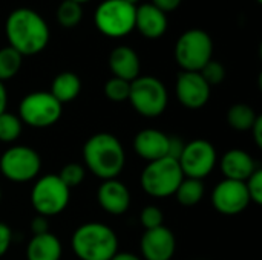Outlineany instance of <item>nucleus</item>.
<instances>
[{"label":"nucleus","mask_w":262,"mask_h":260,"mask_svg":"<svg viewBox=\"0 0 262 260\" xmlns=\"http://www.w3.org/2000/svg\"><path fill=\"white\" fill-rule=\"evenodd\" d=\"M8 43L21 57L41 52L49 43V26L46 20L31 8L14 9L5 23Z\"/></svg>","instance_id":"obj_1"},{"label":"nucleus","mask_w":262,"mask_h":260,"mask_svg":"<svg viewBox=\"0 0 262 260\" xmlns=\"http://www.w3.org/2000/svg\"><path fill=\"white\" fill-rule=\"evenodd\" d=\"M83 161L97 178L117 179L123 172L126 155L120 139L107 132L92 135L83 147Z\"/></svg>","instance_id":"obj_2"},{"label":"nucleus","mask_w":262,"mask_h":260,"mask_svg":"<svg viewBox=\"0 0 262 260\" xmlns=\"http://www.w3.org/2000/svg\"><path fill=\"white\" fill-rule=\"evenodd\" d=\"M71 247L78 259L111 260L118 253V238L111 227L88 222L74 231Z\"/></svg>","instance_id":"obj_3"},{"label":"nucleus","mask_w":262,"mask_h":260,"mask_svg":"<svg viewBox=\"0 0 262 260\" xmlns=\"http://www.w3.org/2000/svg\"><path fill=\"white\" fill-rule=\"evenodd\" d=\"M184 179L178 159L161 158L149 162L140 178L143 190L152 198H167L175 195L178 185Z\"/></svg>","instance_id":"obj_4"},{"label":"nucleus","mask_w":262,"mask_h":260,"mask_svg":"<svg viewBox=\"0 0 262 260\" xmlns=\"http://www.w3.org/2000/svg\"><path fill=\"white\" fill-rule=\"evenodd\" d=\"M213 41L204 29H187L175 43V60L183 70L200 72L212 60Z\"/></svg>","instance_id":"obj_5"},{"label":"nucleus","mask_w":262,"mask_h":260,"mask_svg":"<svg viewBox=\"0 0 262 260\" xmlns=\"http://www.w3.org/2000/svg\"><path fill=\"white\" fill-rule=\"evenodd\" d=\"M127 101H130L137 113L146 118H155L166 110L169 95L161 80L150 75H140L130 83Z\"/></svg>","instance_id":"obj_6"},{"label":"nucleus","mask_w":262,"mask_h":260,"mask_svg":"<svg viewBox=\"0 0 262 260\" xmlns=\"http://www.w3.org/2000/svg\"><path fill=\"white\" fill-rule=\"evenodd\" d=\"M135 9L124 0H104L95 9V26L109 38H123L135 29Z\"/></svg>","instance_id":"obj_7"},{"label":"nucleus","mask_w":262,"mask_h":260,"mask_svg":"<svg viewBox=\"0 0 262 260\" xmlns=\"http://www.w3.org/2000/svg\"><path fill=\"white\" fill-rule=\"evenodd\" d=\"M71 190L61 182L58 175H45L31 190V204L38 216H57L69 204Z\"/></svg>","instance_id":"obj_8"},{"label":"nucleus","mask_w":262,"mask_h":260,"mask_svg":"<svg viewBox=\"0 0 262 260\" xmlns=\"http://www.w3.org/2000/svg\"><path fill=\"white\" fill-rule=\"evenodd\" d=\"M63 104H60L51 92H31L23 97L18 106V118L21 124L34 129H46L54 126L61 116Z\"/></svg>","instance_id":"obj_9"},{"label":"nucleus","mask_w":262,"mask_h":260,"mask_svg":"<svg viewBox=\"0 0 262 260\" xmlns=\"http://www.w3.org/2000/svg\"><path fill=\"white\" fill-rule=\"evenodd\" d=\"M40 155L28 146H12L0 156V173L12 182H28L38 176Z\"/></svg>","instance_id":"obj_10"},{"label":"nucleus","mask_w":262,"mask_h":260,"mask_svg":"<svg viewBox=\"0 0 262 260\" xmlns=\"http://www.w3.org/2000/svg\"><path fill=\"white\" fill-rule=\"evenodd\" d=\"M216 161V150L213 144L206 139H193L189 144H184L183 152L178 158V164L184 178L200 181H203L213 172Z\"/></svg>","instance_id":"obj_11"},{"label":"nucleus","mask_w":262,"mask_h":260,"mask_svg":"<svg viewBox=\"0 0 262 260\" xmlns=\"http://www.w3.org/2000/svg\"><path fill=\"white\" fill-rule=\"evenodd\" d=\"M250 202L252 201L246 182L241 181L223 179L216 184L212 193V204L215 210L226 216H235L243 213Z\"/></svg>","instance_id":"obj_12"},{"label":"nucleus","mask_w":262,"mask_h":260,"mask_svg":"<svg viewBox=\"0 0 262 260\" xmlns=\"http://www.w3.org/2000/svg\"><path fill=\"white\" fill-rule=\"evenodd\" d=\"M210 86L200 72L181 70L177 78L175 92L178 101L187 109H201L210 98Z\"/></svg>","instance_id":"obj_13"},{"label":"nucleus","mask_w":262,"mask_h":260,"mask_svg":"<svg viewBox=\"0 0 262 260\" xmlns=\"http://www.w3.org/2000/svg\"><path fill=\"white\" fill-rule=\"evenodd\" d=\"M140 248L146 260H170L177 250V241L173 233L163 225L154 230H146Z\"/></svg>","instance_id":"obj_14"},{"label":"nucleus","mask_w":262,"mask_h":260,"mask_svg":"<svg viewBox=\"0 0 262 260\" xmlns=\"http://www.w3.org/2000/svg\"><path fill=\"white\" fill-rule=\"evenodd\" d=\"M97 201L106 213L120 216L130 207V192L121 181L107 179L98 187Z\"/></svg>","instance_id":"obj_15"},{"label":"nucleus","mask_w":262,"mask_h":260,"mask_svg":"<svg viewBox=\"0 0 262 260\" xmlns=\"http://www.w3.org/2000/svg\"><path fill=\"white\" fill-rule=\"evenodd\" d=\"M169 144L170 136L157 129H144L134 138L135 153L149 162L169 156Z\"/></svg>","instance_id":"obj_16"},{"label":"nucleus","mask_w":262,"mask_h":260,"mask_svg":"<svg viewBox=\"0 0 262 260\" xmlns=\"http://www.w3.org/2000/svg\"><path fill=\"white\" fill-rule=\"evenodd\" d=\"M167 14L158 9L152 3L137 5L135 9V29L140 31L146 38L155 40L166 34L167 31Z\"/></svg>","instance_id":"obj_17"},{"label":"nucleus","mask_w":262,"mask_h":260,"mask_svg":"<svg viewBox=\"0 0 262 260\" xmlns=\"http://www.w3.org/2000/svg\"><path fill=\"white\" fill-rule=\"evenodd\" d=\"M220 167L224 175V179H233L241 182H246L256 170V164L250 153L241 149H232L226 152V155L220 161Z\"/></svg>","instance_id":"obj_18"},{"label":"nucleus","mask_w":262,"mask_h":260,"mask_svg":"<svg viewBox=\"0 0 262 260\" xmlns=\"http://www.w3.org/2000/svg\"><path fill=\"white\" fill-rule=\"evenodd\" d=\"M109 69L114 77L132 83L140 77V57L129 46H117L109 55Z\"/></svg>","instance_id":"obj_19"},{"label":"nucleus","mask_w":262,"mask_h":260,"mask_svg":"<svg viewBox=\"0 0 262 260\" xmlns=\"http://www.w3.org/2000/svg\"><path fill=\"white\" fill-rule=\"evenodd\" d=\"M61 242L55 234L43 233L34 234L26 247L28 260H60L61 259Z\"/></svg>","instance_id":"obj_20"},{"label":"nucleus","mask_w":262,"mask_h":260,"mask_svg":"<svg viewBox=\"0 0 262 260\" xmlns=\"http://www.w3.org/2000/svg\"><path fill=\"white\" fill-rule=\"evenodd\" d=\"M80 90H81L80 77L74 72L64 70V72H60L52 80L49 92L60 104H64V103L74 101L80 95Z\"/></svg>","instance_id":"obj_21"},{"label":"nucleus","mask_w":262,"mask_h":260,"mask_svg":"<svg viewBox=\"0 0 262 260\" xmlns=\"http://www.w3.org/2000/svg\"><path fill=\"white\" fill-rule=\"evenodd\" d=\"M258 116L259 115H256L253 107L243 104V103L233 104L227 112V121H229L230 127L235 130H239V132L250 130L252 126L255 124V121L258 120Z\"/></svg>","instance_id":"obj_22"},{"label":"nucleus","mask_w":262,"mask_h":260,"mask_svg":"<svg viewBox=\"0 0 262 260\" xmlns=\"http://www.w3.org/2000/svg\"><path fill=\"white\" fill-rule=\"evenodd\" d=\"M175 196H177L178 202L184 207L196 205L204 196V184L200 179L184 178L181 181V184L178 185Z\"/></svg>","instance_id":"obj_23"},{"label":"nucleus","mask_w":262,"mask_h":260,"mask_svg":"<svg viewBox=\"0 0 262 260\" xmlns=\"http://www.w3.org/2000/svg\"><path fill=\"white\" fill-rule=\"evenodd\" d=\"M23 57L12 49L11 46H5L0 49V81L5 83L6 80L14 78L20 67H21Z\"/></svg>","instance_id":"obj_24"},{"label":"nucleus","mask_w":262,"mask_h":260,"mask_svg":"<svg viewBox=\"0 0 262 260\" xmlns=\"http://www.w3.org/2000/svg\"><path fill=\"white\" fill-rule=\"evenodd\" d=\"M83 18V8L72 0H63L57 8V21L63 28H74Z\"/></svg>","instance_id":"obj_25"},{"label":"nucleus","mask_w":262,"mask_h":260,"mask_svg":"<svg viewBox=\"0 0 262 260\" xmlns=\"http://www.w3.org/2000/svg\"><path fill=\"white\" fill-rule=\"evenodd\" d=\"M21 121L17 115L3 112L0 115V143H14L21 133Z\"/></svg>","instance_id":"obj_26"},{"label":"nucleus","mask_w":262,"mask_h":260,"mask_svg":"<svg viewBox=\"0 0 262 260\" xmlns=\"http://www.w3.org/2000/svg\"><path fill=\"white\" fill-rule=\"evenodd\" d=\"M130 83L117 77H112L104 84V95L114 103H124L129 100Z\"/></svg>","instance_id":"obj_27"},{"label":"nucleus","mask_w":262,"mask_h":260,"mask_svg":"<svg viewBox=\"0 0 262 260\" xmlns=\"http://www.w3.org/2000/svg\"><path fill=\"white\" fill-rule=\"evenodd\" d=\"M84 175H86V170L83 166L77 164V162H71V164H66L60 173H58V178L61 179V182L71 190L74 187H78L83 181H84Z\"/></svg>","instance_id":"obj_28"},{"label":"nucleus","mask_w":262,"mask_h":260,"mask_svg":"<svg viewBox=\"0 0 262 260\" xmlns=\"http://www.w3.org/2000/svg\"><path fill=\"white\" fill-rule=\"evenodd\" d=\"M201 77L206 80V83L212 87V86H216V84H221L226 78V67L216 61V60H210L209 63L204 64V67L200 70Z\"/></svg>","instance_id":"obj_29"},{"label":"nucleus","mask_w":262,"mask_h":260,"mask_svg":"<svg viewBox=\"0 0 262 260\" xmlns=\"http://www.w3.org/2000/svg\"><path fill=\"white\" fill-rule=\"evenodd\" d=\"M140 221H141V225L146 230H154V228L163 227L164 216H163V213H161V210L158 207L147 205V207L143 208V211L140 215Z\"/></svg>","instance_id":"obj_30"},{"label":"nucleus","mask_w":262,"mask_h":260,"mask_svg":"<svg viewBox=\"0 0 262 260\" xmlns=\"http://www.w3.org/2000/svg\"><path fill=\"white\" fill-rule=\"evenodd\" d=\"M246 187L250 196V201H253L255 204L261 205L262 204V170L256 169L253 172V175L246 181Z\"/></svg>","instance_id":"obj_31"},{"label":"nucleus","mask_w":262,"mask_h":260,"mask_svg":"<svg viewBox=\"0 0 262 260\" xmlns=\"http://www.w3.org/2000/svg\"><path fill=\"white\" fill-rule=\"evenodd\" d=\"M11 241H12L11 228L8 225H5V224L0 222V257L9 250Z\"/></svg>","instance_id":"obj_32"},{"label":"nucleus","mask_w":262,"mask_h":260,"mask_svg":"<svg viewBox=\"0 0 262 260\" xmlns=\"http://www.w3.org/2000/svg\"><path fill=\"white\" fill-rule=\"evenodd\" d=\"M152 5H155L158 9H161L163 12H172L175 11L180 5H181V0H152L150 2Z\"/></svg>","instance_id":"obj_33"},{"label":"nucleus","mask_w":262,"mask_h":260,"mask_svg":"<svg viewBox=\"0 0 262 260\" xmlns=\"http://www.w3.org/2000/svg\"><path fill=\"white\" fill-rule=\"evenodd\" d=\"M31 230L34 234H43V233H48V221L46 218L43 216H37L34 221H32V225H31Z\"/></svg>","instance_id":"obj_34"},{"label":"nucleus","mask_w":262,"mask_h":260,"mask_svg":"<svg viewBox=\"0 0 262 260\" xmlns=\"http://www.w3.org/2000/svg\"><path fill=\"white\" fill-rule=\"evenodd\" d=\"M250 132L253 133L255 143L258 147H262V116H258V120L255 121V124L252 126Z\"/></svg>","instance_id":"obj_35"},{"label":"nucleus","mask_w":262,"mask_h":260,"mask_svg":"<svg viewBox=\"0 0 262 260\" xmlns=\"http://www.w3.org/2000/svg\"><path fill=\"white\" fill-rule=\"evenodd\" d=\"M6 106H8V92L5 84L0 81V115L6 112Z\"/></svg>","instance_id":"obj_36"},{"label":"nucleus","mask_w":262,"mask_h":260,"mask_svg":"<svg viewBox=\"0 0 262 260\" xmlns=\"http://www.w3.org/2000/svg\"><path fill=\"white\" fill-rule=\"evenodd\" d=\"M111 260H141L138 256L132 253H117Z\"/></svg>","instance_id":"obj_37"},{"label":"nucleus","mask_w":262,"mask_h":260,"mask_svg":"<svg viewBox=\"0 0 262 260\" xmlns=\"http://www.w3.org/2000/svg\"><path fill=\"white\" fill-rule=\"evenodd\" d=\"M124 2H126V3H129V5H134V6H137L140 0H124Z\"/></svg>","instance_id":"obj_38"},{"label":"nucleus","mask_w":262,"mask_h":260,"mask_svg":"<svg viewBox=\"0 0 262 260\" xmlns=\"http://www.w3.org/2000/svg\"><path fill=\"white\" fill-rule=\"evenodd\" d=\"M72 2H77V3H80V5H83V3H86V2H89V0H72Z\"/></svg>","instance_id":"obj_39"},{"label":"nucleus","mask_w":262,"mask_h":260,"mask_svg":"<svg viewBox=\"0 0 262 260\" xmlns=\"http://www.w3.org/2000/svg\"><path fill=\"white\" fill-rule=\"evenodd\" d=\"M0 201H2V190H0Z\"/></svg>","instance_id":"obj_40"},{"label":"nucleus","mask_w":262,"mask_h":260,"mask_svg":"<svg viewBox=\"0 0 262 260\" xmlns=\"http://www.w3.org/2000/svg\"><path fill=\"white\" fill-rule=\"evenodd\" d=\"M261 2H262V0H258V3H261Z\"/></svg>","instance_id":"obj_41"},{"label":"nucleus","mask_w":262,"mask_h":260,"mask_svg":"<svg viewBox=\"0 0 262 260\" xmlns=\"http://www.w3.org/2000/svg\"><path fill=\"white\" fill-rule=\"evenodd\" d=\"M200 260H201V259H200Z\"/></svg>","instance_id":"obj_42"}]
</instances>
